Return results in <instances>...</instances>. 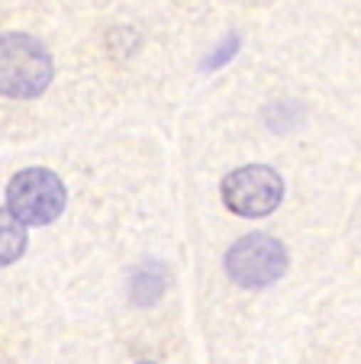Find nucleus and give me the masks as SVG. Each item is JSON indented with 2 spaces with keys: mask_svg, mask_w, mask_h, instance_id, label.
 Returning <instances> with one entry per match:
<instances>
[{
  "mask_svg": "<svg viewBox=\"0 0 361 364\" xmlns=\"http://www.w3.org/2000/svg\"><path fill=\"white\" fill-rule=\"evenodd\" d=\"M55 62L46 42L29 33L0 36V97L33 100L52 84Z\"/></svg>",
  "mask_w": 361,
  "mask_h": 364,
  "instance_id": "1",
  "label": "nucleus"
},
{
  "mask_svg": "<svg viewBox=\"0 0 361 364\" xmlns=\"http://www.w3.org/2000/svg\"><path fill=\"white\" fill-rule=\"evenodd\" d=\"M68 191L48 168H23L7 184V210L23 226H48L65 213Z\"/></svg>",
  "mask_w": 361,
  "mask_h": 364,
  "instance_id": "2",
  "label": "nucleus"
},
{
  "mask_svg": "<svg viewBox=\"0 0 361 364\" xmlns=\"http://www.w3.org/2000/svg\"><path fill=\"white\" fill-rule=\"evenodd\" d=\"M287 262L291 258H287V248L281 239H274L268 232H248L239 242H232L223 264L232 284L246 290H261L284 277Z\"/></svg>",
  "mask_w": 361,
  "mask_h": 364,
  "instance_id": "3",
  "label": "nucleus"
},
{
  "mask_svg": "<svg viewBox=\"0 0 361 364\" xmlns=\"http://www.w3.org/2000/svg\"><path fill=\"white\" fill-rule=\"evenodd\" d=\"M219 191H223V203L236 216L261 220V216L274 213L281 206L284 181L268 165H246V168H236L232 174H226Z\"/></svg>",
  "mask_w": 361,
  "mask_h": 364,
  "instance_id": "4",
  "label": "nucleus"
},
{
  "mask_svg": "<svg viewBox=\"0 0 361 364\" xmlns=\"http://www.w3.org/2000/svg\"><path fill=\"white\" fill-rule=\"evenodd\" d=\"M26 245H29L26 226H23L10 210H0V268L20 262Z\"/></svg>",
  "mask_w": 361,
  "mask_h": 364,
  "instance_id": "5",
  "label": "nucleus"
},
{
  "mask_svg": "<svg viewBox=\"0 0 361 364\" xmlns=\"http://www.w3.org/2000/svg\"><path fill=\"white\" fill-rule=\"evenodd\" d=\"M162 290H164V271H162V264H142V268L132 271L130 294H132V300H136L139 306H149V303H155L158 296H162Z\"/></svg>",
  "mask_w": 361,
  "mask_h": 364,
  "instance_id": "6",
  "label": "nucleus"
},
{
  "mask_svg": "<svg viewBox=\"0 0 361 364\" xmlns=\"http://www.w3.org/2000/svg\"><path fill=\"white\" fill-rule=\"evenodd\" d=\"M236 48H239V39H236V36H229V39L223 42V48H216V52H213V55L204 62V68H206V71L219 68V65H223L226 58H232V55H236Z\"/></svg>",
  "mask_w": 361,
  "mask_h": 364,
  "instance_id": "7",
  "label": "nucleus"
},
{
  "mask_svg": "<svg viewBox=\"0 0 361 364\" xmlns=\"http://www.w3.org/2000/svg\"><path fill=\"white\" fill-rule=\"evenodd\" d=\"M139 364H155V361H139Z\"/></svg>",
  "mask_w": 361,
  "mask_h": 364,
  "instance_id": "8",
  "label": "nucleus"
}]
</instances>
